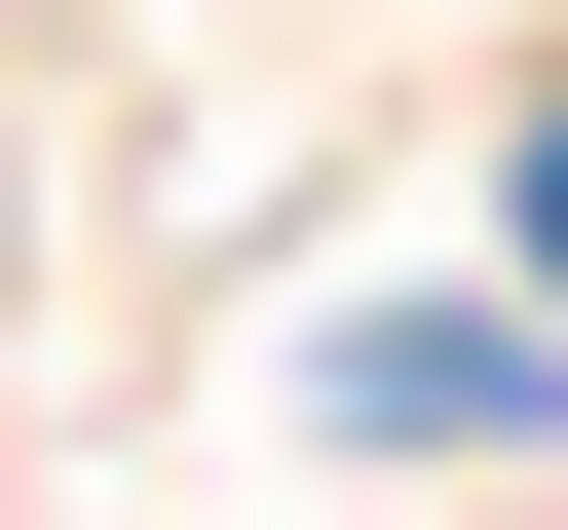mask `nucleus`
<instances>
[{
	"label": "nucleus",
	"instance_id": "obj_1",
	"mask_svg": "<svg viewBox=\"0 0 568 530\" xmlns=\"http://www.w3.org/2000/svg\"><path fill=\"white\" fill-rule=\"evenodd\" d=\"M304 417H342V455H493V417H568V342H530V304H342Z\"/></svg>",
	"mask_w": 568,
	"mask_h": 530
}]
</instances>
